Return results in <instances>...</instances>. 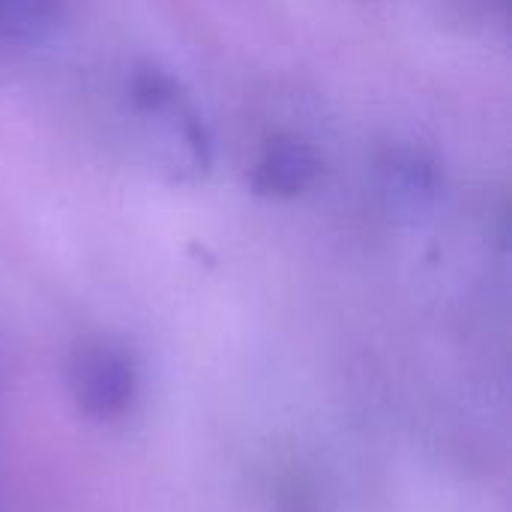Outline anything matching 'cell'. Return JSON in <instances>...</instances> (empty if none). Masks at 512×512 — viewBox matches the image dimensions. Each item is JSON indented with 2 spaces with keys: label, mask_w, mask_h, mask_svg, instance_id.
<instances>
[{
  "label": "cell",
  "mask_w": 512,
  "mask_h": 512,
  "mask_svg": "<svg viewBox=\"0 0 512 512\" xmlns=\"http://www.w3.org/2000/svg\"><path fill=\"white\" fill-rule=\"evenodd\" d=\"M57 15V0H0L3 39H39Z\"/></svg>",
  "instance_id": "obj_4"
},
{
  "label": "cell",
  "mask_w": 512,
  "mask_h": 512,
  "mask_svg": "<svg viewBox=\"0 0 512 512\" xmlns=\"http://www.w3.org/2000/svg\"><path fill=\"white\" fill-rule=\"evenodd\" d=\"M324 177L321 150L294 132L273 135L249 168V186L261 198L291 201L312 192Z\"/></svg>",
  "instance_id": "obj_3"
},
{
  "label": "cell",
  "mask_w": 512,
  "mask_h": 512,
  "mask_svg": "<svg viewBox=\"0 0 512 512\" xmlns=\"http://www.w3.org/2000/svg\"><path fill=\"white\" fill-rule=\"evenodd\" d=\"M126 111L150 165L171 183H198L213 168V138L192 93L168 69L144 63L126 81Z\"/></svg>",
  "instance_id": "obj_1"
},
{
  "label": "cell",
  "mask_w": 512,
  "mask_h": 512,
  "mask_svg": "<svg viewBox=\"0 0 512 512\" xmlns=\"http://www.w3.org/2000/svg\"><path fill=\"white\" fill-rule=\"evenodd\" d=\"M78 408L93 420H117L132 408L138 375L132 357L105 339L84 342L69 369Z\"/></svg>",
  "instance_id": "obj_2"
}]
</instances>
